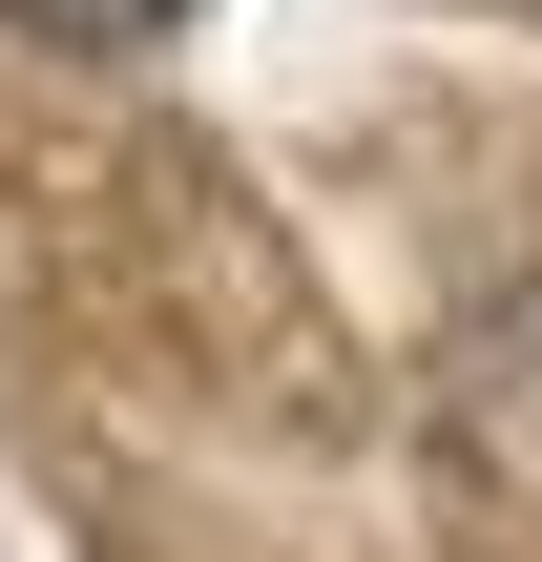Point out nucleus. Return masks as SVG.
I'll return each mask as SVG.
<instances>
[{"mask_svg":"<svg viewBox=\"0 0 542 562\" xmlns=\"http://www.w3.org/2000/svg\"><path fill=\"white\" fill-rule=\"evenodd\" d=\"M0 21H21V42H167L188 0H0Z\"/></svg>","mask_w":542,"mask_h":562,"instance_id":"obj_1","label":"nucleus"}]
</instances>
